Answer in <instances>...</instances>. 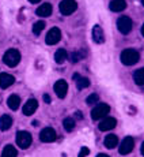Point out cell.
Listing matches in <instances>:
<instances>
[{"mask_svg": "<svg viewBox=\"0 0 144 157\" xmlns=\"http://www.w3.org/2000/svg\"><path fill=\"white\" fill-rule=\"evenodd\" d=\"M16 156H18V152L13 145H7L2 153V157H16Z\"/></svg>", "mask_w": 144, "mask_h": 157, "instance_id": "obj_23", "label": "cell"}, {"mask_svg": "<svg viewBox=\"0 0 144 157\" xmlns=\"http://www.w3.org/2000/svg\"><path fill=\"white\" fill-rule=\"evenodd\" d=\"M44 101L46 102V104H50V97H49V94H44Z\"/></svg>", "mask_w": 144, "mask_h": 157, "instance_id": "obj_29", "label": "cell"}, {"mask_svg": "<svg viewBox=\"0 0 144 157\" xmlns=\"http://www.w3.org/2000/svg\"><path fill=\"white\" fill-rule=\"evenodd\" d=\"M92 40H94L95 44H103L105 43V34L103 30L99 25H95L92 28Z\"/></svg>", "mask_w": 144, "mask_h": 157, "instance_id": "obj_14", "label": "cell"}, {"mask_svg": "<svg viewBox=\"0 0 144 157\" xmlns=\"http://www.w3.org/2000/svg\"><path fill=\"white\" fill-rule=\"evenodd\" d=\"M7 105H8V108H11L13 111H16L18 108H19V105H20V97L19 96H16V94L10 96L8 100H7Z\"/></svg>", "mask_w": 144, "mask_h": 157, "instance_id": "obj_20", "label": "cell"}, {"mask_svg": "<svg viewBox=\"0 0 144 157\" xmlns=\"http://www.w3.org/2000/svg\"><path fill=\"white\" fill-rule=\"evenodd\" d=\"M133 79H135V83L139 86H143L144 85V70L143 68H139L133 72Z\"/></svg>", "mask_w": 144, "mask_h": 157, "instance_id": "obj_22", "label": "cell"}, {"mask_svg": "<svg viewBox=\"0 0 144 157\" xmlns=\"http://www.w3.org/2000/svg\"><path fill=\"white\" fill-rule=\"evenodd\" d=\"M80 59H82V55H80L79 52H75V53H72V57H71L72 63H77Z\"/></svg>", "mask_w": 144, "mask_h": 157, "instance_id": "obj_28", "label": "cell"}, {"mask_svg": "<svg viewBox=\"0 0 144 157\" xmlns=\"http://www.w3.org/2000/svg\"><path fill=\"white\" fill-rule=\"evenodd\" d=\"M56 137H57L56 131L52 127H45L40 132V141H42V142H53L56 140Z\"/></svg>", "mask_w": 144, "mask_h": 157, "instance_id": "obj_9", "label": "cell"}, {"mask_svg": "<svg viewBox=\"0 0 144 157\" xmlns=\"http://www.w3.org/2000/svg\"><path fill=\"white\" fill-rule=\"evenodd\" d=\"M72 78H74V79H75V82H76V87H77V89H79V90L85 89V87H88V85H90V81H88V78L80 77L79 74H75Z\"/></svg>", "mask_w": 144, "mask_h": 157, "instance_id": "obj_18", "label": "cell"}, {"mask_svg": "<svg viewBox=\"0 0 144 157\" xmlns=\"http://www.w3.org/2000/svg\"><path fill=\"white\" fill-rule=\"evenodd\" d=\"M11 126H13V117H11L10 115H3V116L0 117V130L5 131V130H8Z\"/></svg>", "mask_w": 144, "mask_h": 157, "instance_id": "obj_19", "label": "cell"}, {"mask_svg": "<svg viewBox=\"0 0 144 157\" xmlns=\"http://www.w3.org/2000/svg\"><path fill=\"white\" fill-rule=\"evenodd\" d=\"M110 112V107L107 104H98L91 111V119L92 120H101L106 117V115Z\"/></svg>", "mask_w": 144, "mask_h": 157, "instance_id": "obj_4", "label": "cell"}, {"mask_svg": "<svg viewBox=\"0 0 144 157\" xmlns=\"http://www.w3.org/2000/svg\"><path fill=\"white\" fill-rule=\"evenodd\" d=\"M109 8L113 13H121L127 8V2L125 0H112L109 3Z\"/></svg>", "mask_w": 144, "mask_h": 157, "instance_id": "obj_16", "label": "cell"}, {"mask_svg": "<svg viewBox=\"0 0 144 157\" xmlns=\"http://www.w3.org/2000/svg\"><path fill=\"white\" fill-rule=\"evenodd\" d=\"M88 155H90V149L88 147H86V146H83L82 149H80V152H79V155L77 156L79 157H87Z\"/></svg>", "mask_w": 144, "mask_h": 157, "instance_id": "obj_27", "label": "cell"}, {"mask_svg": "<svg viewBox=\"0 0 144 157\" xmlns=\"http://www.w3.org/2000/svg\"><path fill=\"white\" fill-rule=\"evenodd\" d=\"M52 13H53V7L50 3H44V4H41L40 7L35 10V14H37L38 17H42V18L50 17Z\"/></svg>", "mask_w": 144, "mask_h": 157, "instance_id": "obj_13", "label": "cell"}, {"mask_svg": "<svg viewBox=\"0 0 144 157\" xmlns=\"http://www.w3.org/2000/svg\"><path fill=\"white\" fill-rule=\"evenodd\" d=\"M29 2H30V3H40L41 0H29Z\"/></svg>", "mask_w": 144, "mask_h": 157, "instance_id": "obj_32", "label": "cell"}, {"mask_svg": "<svg viewBox=\"0 0 144 157\" xmlns=\"http://www.w3.org/2000/svg\"><path fill=\"white\" fill-rule=\"evenodd\" d=\"M103 144L107 149H114L117 145H118V138H117L116 134H109V135H106V138L103 140Z\"/></svg>", "mask_w": 144, "mask_h": 157, "instance_id": "obj_17", "label": "cell"}, {"mask_svg": "<svg viewBox=\"0 0 144 157\" xmlns=\"http://www.w3.org/2000/svg\"><path fill=\"white\" fill-rule=\"evenodd\" d=\"M3 62L8 67H15L20 62V52L18 49H8L3 56Z\"/></svg>", "mask_w": 144, "mask_h": 157, "instance_id": "obj_2", "label": "cell"}, {"mask_svg": "<svg viewBox=\"0 0 144 157\" xmlns=\"http://www.w3.org/2000/svg\"><path fill=\"white\" fill-rule=\"evenodd\" d=\"M60 40H61V32L59 28H52L45 37V43L48 45H56Z\"/></svg>", "mask_w": 144, "mask_h": 157, "instance_id": "obj_7", "label": "cell"}, {"mask_svg": "<svg viewBox=\"0 0 144 157\" xmlns=\"http://www.w3.org/2000/svg\"><path fill=\"white\" fill-rule=\"evenodd\" d=\"M97 157H109L107 155H105V153H99V155H98Z\"/></svg>", "mask_w": 144, "mask_h": 157, "instance_id": "obj_31", "label": "cell"}, {"mask_svg": "<svg viewBox=\"0 0 144 157\" xmlns=\"http://www.w3.org/2000/svg\"><path fill=\"white\" fill-rule=\"evenodd\" d=\"M63 126H64V128L67 130V131H72V130L75 128V119H72V117H65L64 122H63Z\"/></svg>", "mask_w": 144, "mask_h": 157, "instance_id": "obj_25", "label": "cell"}, {"mask_svg": "<svg viewBox=\"0 0 144 157\" xmlns=\"http://www.w3.org/2000/svg\"><path fill=\"white\" fill-rule=\"evenodd\" d=\"M77 3L76 0H61L59 6V10L63 15H71L74 14V11H76Z\"/></svg>", "mask_w": 144, "mask_h": 157, "instance_id": "obj_5", "label": "cell"}, {"mask_svg": "<svg viewBox=\"0 0 144 157\" xmlns=\"http://www.w3.org/2000/svg\"><path fill=\"white\" fill-rule=\"evenodd\" d=\"M76 117H77V119H80V117H82V113H80V111H77V112H76Z\"/></svg>", "mask_w": 144, "mask_h": 157, "instance_id": "obj_30", "label": "cell"}, {"mask_svg": "<svg viewBox=\"0 0 144 157\" xmlns=\"http://www.w3.org/2000/svg\"><path fill=\"white\" fill-rule=\"evenodd\" d=\"M67 51L65 49H63V48H60V49L56 51V53H55V62L57 63V64H63V63L67 60Z\"/></svg>", "mask_w": 144, "mask_h": 157, "instance_id": "obj_21", "label": "cell"}, {"mask_svg": "<svg viewBox=\"0 0 144 157\" xmlns=\"http://www.w3.org/2000/svg\"><path fill=\"white\" fill-rule=\"evenodd\" d=\"M132 26H133V23H132V19H131L129 17H127V15H122V17H120L118 21H117V29H118L120 32L122 33V34H128V33H131Z\"/></svg>", "mask_w": 144, "mask_h": 157, "instance_id": "obj_6", "label": "cell"}, {"mask_svg": "<svg viewBox=\"0 0 144 157\" xmlns=\"http://www.w3.org/2000/svg\"><path fill=\"white\" fill-rule=\"evenodd\" d=\"M37 108H38V101L35 98H29L27 102L23 105V115L25 116H31L37 111Z\"/></svg>", "mask_w": 144, "mask_h": 157, "instance_id": "obj_11", "label": "cell"}, {"mask_svg": "<svg viewBox=\"0 0 144 157\" xmlns=\"http://www.w3.org/2000/svg\"><path fill=\"white\" fill-rule=\"evenodd\" d=\"M87 104L88 105H94V104H97L98 101H99V97H98V94H95V93H92V94H90L88 97H87Z\"/></svg>", "mask_w": 144, "mask_h": 157, "instance_id": "obj_26", "label": "cell"}, {"mask_svg": "<svg viewBox=\"0 0 144 157\" xmlns=\"http://www.w3.org/2000/svg\"><path fill=\"white\" fill-rule=\"evenodd\" d=\"M45 25H46V23H45L44 21H38V22H35L34 25H33V33H34L35 36L41 34V32L45 29Z\"/></svg>", "mask_w": 144, "mask_h": 157, "instance_id": "obj_24", "label": "cell"}, {"mask_svg": "<svg viewBox=\"0 0 144 157\" xmlns=\"http://www.w3.org/2000/svg\"><path fill=\"white\" fill-rule=\"evenodd\" d=\"M14 82H15L14 75L7 74V72H2V74H0V87L7 89V87H10Z\"/></svg>", "mask_w": 144, "mask_h": 157, "instance_id": "obj_15", "label": "cell"}, {"mask_svg": "<svg viewBox=\"0 0 144 157\" xmlns=\"http://www.w3.org/2000/svg\"><path fill=\"white\" fill-rule=\"evenodd\" d=\"M53 90H55L56 96H57L59 98H64L68 92V83L63 79H59L57 82L55 83V86H53Z\"/></svg>", "mask_w": 144, "mask_h": 157, "instance_id": "obj_10", "label": "cell"}, {"mask_svg": "<svg viewBox=\"0 0 144 157\" xmlns=\"http://www.w3.org/2000/svg\"><path fill=\"white\" fill-rule=\"evenodd\" d=\"M120 59H121V63L125 66H133L136 64L137 62H139L140 59V55L139 52H137L136 49H124L121 52V56H120Z\"/></svg>", "mask_w": 144, "mask_h": 157, "instance_id": "obj_1", "label": "cell"}, {"mask_svg": "<svg viewBox=\"0 0 144 157\" xmlns=\"http://www.w3.org/2000/svg\"><path fill=\"white\" fill-rule=\"evenodd\" d=\"M33 142V137L29 131H18L16 132V145L20 149H27Z\"/></svg>", "mask_w": 144, "mask_h": 157, "instance_id": "obj_3", "label": "cell"}, {"mask_svg": "<svg viewBox=\"0 0 144 157\" xmlns=\"http://www.w3.org/2000/svg\"><path fill=\"white\" fill-rule=\"evenodd\" d=\"M135 147V141L132 137H125L124 140H122L121 145H120L118 147V152L120 155H128V153H131L132 150H133Z\"/></svg>", "mask_w": 144, "mask_h": 157, "instance_id": "obj_8", "label": "cell"}, {"mask_svg": "<svg viewBox=\"0 0 144 157\" xmlns=\"http://www.w3.org/2000/svg\"><path fill=\"white\" fill-rule=\"evenodd\" d=\"M116 126H117V120L114 117H103L98 127H99L101 131H109V130L114 128Z\"/></svg>", "mask_w": 144, "mask_h": 157, "instance_id": "obj_12", "label": "cell"}]
</instances>
